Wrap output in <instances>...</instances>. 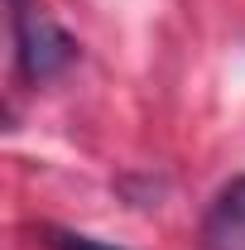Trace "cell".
Returning <instances> with one entry per match:
<instances>
[{"label":"cell","mask_w":245,"mask_h":250,"mask_svg":"<svg viewBox=\"0 0 245 250\" xmlns=\"http://www.w3.org/2000/svg\"><path fill=\"white\" fill-rule=\"evenodd\" d=\"M10 5H24V0H10Z\"/></svg>","instance_id":"cell-4"},{"label":"cell","mask_w":245,"mask_h":250,"mask_svg":"<svg viewBox=\"0 0 245 250\" xmlns=\"http://www.w3.org/2000/svg\"><path fill=\"white\" fill-rule=\"evenodd\" d=\"M197 246L202 250H245V173L226 178L212 192L202 226H197Z\"/></svg>","instance_id":"cell-2"},{"label":"cell","mask_w":245,"mask_h":250,"mask_svg":"<svg viewBox=\"0 0 245 250\" xmlns=\"http://www.w3.org/2000/svg\"><path fill=\"white\" fill-rule=\"evenodd\" d=\"M39 236H43V250H121L111 241H96V236L67 231V226H39Z\"/></svg>","instance_id":"cell-3"},{"label":"cell","mask_w":245,"mask_h":250,"mask_svg":"<svg viewBox=\"0 0 245 250\" xmlns=\"http://www.w3.org/2000/svg\"><path fill=\"white\" fill-rule=\"evenodd\" d=\"M10 10H15V72H20V82L43 87V82L62 77L72 62L82 58V43L62 29L53 15H43L29 0L10 5Z\"/></svg>","instance_id":"cell-1"}]
</instances>
